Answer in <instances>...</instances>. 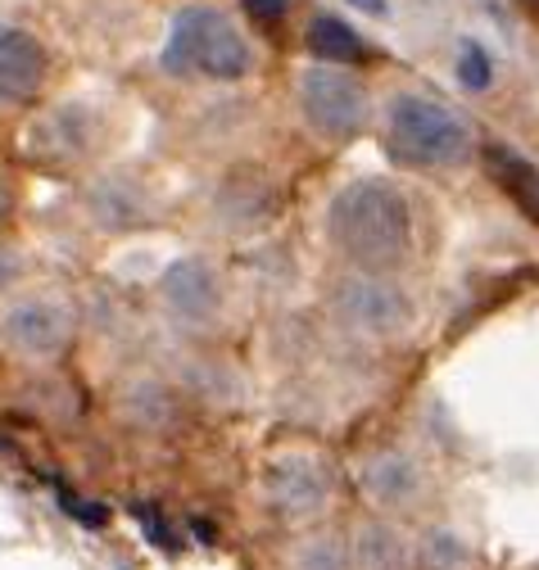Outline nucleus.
I'll list each match as a JSON object with an SVG mask.
<instances>
[{"label": "nucleus", "mask_w": 539, "mask_h": 570, "mask_svg": "<svg viewBox=\"0 0 539 570\" xmlns=\"http://www.w3.org/2000/svg\"><path fill=\"white\" fill-rule=\"evenodd\" d=\"M326 236L359 272H394L413 254V208L385 177H359L335 190Z\"/></svg>", "instance_id": "obj_1"}, {"label": "nucleus", "mask_w": 539, "mask_h": 570, "mask_svg": "<svg viewBox=\"0 0 539 570\" xmlns=\"http://www.w3.org/2000/svg\"><path fill=\"white\" fill-rule=\"evenodd\" d=\"M164 68L177 78H209V82H241L254 73V46L236 28V19L218 6H182L173 14L164 41Z\"/></svg>", "instance_id": "obj_2"}, {"label": "nucleus", "mask_w": 539, "mask_h": 570, "mask_svg": "<svg viewBox=\"0 0 539 570\" xmlns=\"http://www.w3.org/2000/svg\"><path fill=\"white\" fill-rule=\"evenodd\" d=\"M385 146L409 168H453L471 155V127L431 96H394L385 114Z\"/></svg>", "instance_id": "obj_3"}, {"label": "nucleus", "mask_w": 539, "mask_h": 570, "mask_svg": "<svg viewBox=\"0 0 539 570\" xmlns=\"http://www.w3.org/2000/svg\"><path fill=\"white\" fill-rule=\"evenodd\" d=\"M295 100L304 122L326 140H354L372 118L367 87L350 68H335V63H308L295 82Z\"/></svg>", "instance_id": "obj_4"}, {"label": "nucleus", "mask_w": 539, "mask_h": 570, "mask_svg": "<svg viewBox=\"0 0 539 570\" xmlns=\"http://www.w3.org/2000/svg\"><path fill=\"white\" fill-rule=\"evenodd\" d=\"M331 308L350 331L372 335V340H394L413 326V299L403 295V285L390 281L385 272L341 276L331 291Z\"/></svg>", "instance_id": "obj_5"}, {"label": "nucleus", "mask_w": 539, "mask_h": 570, "mask_svg": "<svg viewBox=\"0 0 539 570\" xmlns=\"http://www.w3.org/2000/svg\"><path fill=\"white\" fill-rule=\"evenodd\" d=\"M263 489H267V503H273L282 517H291V521H308L331 503V475L308 453L277 458L263 475Z\"/></svg>", "instance_id": "obj_6"}, {"label": "nucleus", "mask_w": 539, "mask_h": 570, "mask_svg": "<svg viewBox=\"0 0 539 570\" xmlns=\"http://www.w3.org/2000/svg\"><path fill=\"white\" fill-rule=\"evenodd\" d=\"M0 335H6V344L14 353H23V358H55V353H63V344H69L74 322L63 313V304H55V299H19L0 317Z\"/></svg>", "instance_id": "obj_7"}, {"label": "nucleus", "mask_w": 539, "mask_h": 570, "mask_svg": "<svg viewBox=\"0 0 539 570\" xmlns=\"http://www.w3.org/2000/svg\"><path fill=\"white\" fill-rule=\"evenodd\" d=\"M50 73V55L46 46L14 23H0V109L28 105Z\"/></svg>", "instance_id": "obj_8"}, {"label": "nucleus", "mask_w": 539, "mask_h": 570, "mask_svg": "<svg viewBox=\"0 0 539 570\" xmlns=\"http://www.w3.org/2000/svg\"><path fill=\"white\" fill-rule=\"evenodd\" d=\"M363 493L385 512H403V508H413L422 498V471H418V462L409 453H399V449L372 453L363 462Z\"/></svg>", "instance_id": "obj_9"}, {"label": "nucleus", "mask_w": 539, "mask_h": 570, "mask_svg": "<svg viewBox=\"0 0 539 570\" xmlns=\"http://www.w3.org/2000/svg\"><path fill=\"white\" fill-rule=\"evenodd\" d=\"M164 295H168V308L182 322H209L218 313L223 291H218V276L205 258H186L164 276Z\"/></svg>", "instance_id": "obj_10"}, {"label": "nucleus", "mask_w": 539, "mask_h": 570, "mask_svg": "<svg viewBox=\"0 0 539 570\" xmlns=\"http://www.w3.org/2000/svg\"><path fill=\"white\" fill-rule=\"evenodd\" d=\"M350 566L354 570H413V548L394 525L367 521V525H359V534L350 543Z\"/></svg>", "instance_id": "obj_11"}, {"label": "nucleus", "mask_w": 539, "mask_h": 570, "mask_svg": "<svg viewBox=\"0 0 539 570\" xmlns=\"http://www.w3.org/2000/svg\"><path fill=\"white\" fill-rule=\"evenodd\" d=\"M486 168L526 218L539 223V168L530 159H521L517 150H508V146H490L486 150Z\"/></svg>", "instance_id": "obj_12"}, {"label": "nucleus", "mask_w": 539, "mask_h": 570, "mask_svg": "<svg viewBox=\"0 0 539 570\" xmlns=\"http://www.w3.org/2000/svg\"><path fill=\"white\" fill-rule=\"evenodd\" d=\"M304 41H308V55H313L317 63L350 68V63H363V59H367V41H363L345 19H335V14H313Z\"/></svg>", "instance_id": "obj_13"}, {"label": "nucleus", "mask_w": 539, "mask_h": 570, "mask_svg": "<svg viewBox=\"0 0 539 570\" xmlns=\"http://www.w3.org/2000/svg\"><path fill=\"white\" fill-rule=\"evenodd\" d=\"M413 561L418 570H477V552H471V543L458 534V530H427L413 548Z\"/></svg>", "instance_id": "obj_14"}, {"label": "nucleus", "mask_w": 539, "mask_h": 570, "mask_svg": "<svg viewBox=\"0 0 539 570\" xmlns=\"http://www.w3.org/2000/svg\"><path fill=\"white\" fill-rule=\"evenodd\" d=\"M91 208H96V218L105 227H141L146 223V199L141 195H131L127 181H100L96 195H91Z\"/></svg>", "instance_id": "obj_15"}, {"label": "nucleus", "mask_w": 539, "mask_h": 570, "mask_svg": "<svg viewBox=\"0 0 539 570\" xmlns=\"http://www.w3.org/2000/svg\"><path fill=\"white\" fill-rule=\"evenodd\" d=\"M295 570H350V548L335 534H313L295 548Z\"/></svg>", "instance_id": "obj_16"}, {"label": "nucleus", "mask_w": 539, "mask_h": 570, "mask_svg": "<svg viewBox=\"0 0 539 570\" xmlns=\"http://www.w3.org/2000/svg\"><path fill=\"white\" fill-rule=\"evenodd\" d=\"M458 82L467 91H486L494 82V63H490V55H486L481 41H462L458 46Z\"/></svg>", "instance_id": "obj_17"}, {"label": "nucleus", "mask_w": 539, "mask_h": 570, "mask_svg": "<svg viewBox=\"0 0 539 570\" xmlns=\"http://www.w3.org/2000/svg\"><path fill=\"white\" fill-rule=\"evenodd\" d=\"M286 6H291V0H245V10H249L258 23H277V19L286 14Z\"/></svg>", "instance_id": "obj_18"}, {"label": "nucleus", "mask_w": 539, "mask_h": 570, "mask_svg": "<svg viewBox=\"0 0 539 570\" xmlns=\"http://www.w3.org/2000/svg\"><path fill=\"white\" fill-rule=\"evenodd\" d=\"M23 276V258L10 249V245H0V291H6V285H14Z\"/></svg>", "instance_id": "obj_19"}, {"label": "nucleus", "mask_w": 539, "mask_h": 570, "mask_svg": "<svg viewBox=\"0 0 539 570\" xmlns=\"http://www.w3.org/2000/svg\"><path fill=\"white\" fill-rule=\"evenodd\" d=\"M350 6H359L363 14H376V19H381V14L390 10V6H385V0H350Z\"/></svg>", "instance_id": "obj_20"}, {"label": "nucleus", "mask_w": 539, "mask_h": 570, "mask_svg": "<svg viewBox=\"0 0 539 570\" xmlns=\"http://www.w3.org/2000/svg\"><path fill=\"white\" fill-rule=\"evenodd\" d=\"M521 6H535V10H539V0H521Z\"/></svg>", "instance_id": "obj_21"}]
</instances>
